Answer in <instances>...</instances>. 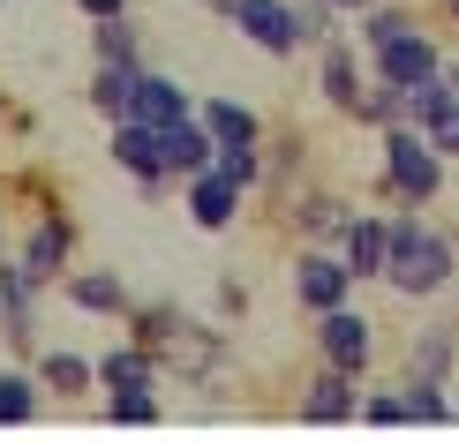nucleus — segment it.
I'll use <instances>...</instances> for the list:
<instances>
[{
	"label": "nucleus",
	"mask_w": 459,
	"mask_h": 443,
	"mask_svg": "<svg viewBox=\"0 0 459 443\" xmlns=\"http://www.w3.org/2000/svg\"><path fill=\"white\" fill-rule=\"evenodd\" d=\"M332 8H369V0H332Z\"/></svg>",
	"instance_id": "nucleus-30"
},
{
	"label": "nucleus",
	"mask_w": 459,
	"mask_h": 443,
	"mask_svg": "<svg viewBox=\"0 0 459 443\" xmlns=\"http://www.w3.org/2000/svg\"><path fill=\"white\" fill-rule=\"evenodd\" d=\"M369 53H377V75H385V83H399V90L445 68V61H437V46H429V38L414 30V23H407V30H392L385 46H369Z\"/></svg>",
	"instance_id": "nucleus-7"
},
{
	"label": "nucleus",
	"mask_w": 459,
	"mask_h": 443,
	"mask_svg": "<svg viewBox=\"0 0 459 443\" xmlns=\"http://www.w3.org/2000/svg\"><path fill=\"white\" fill-rule=\"evenodd\" d=\"M68 218H38V234H30V248H23V271L38 278V285H53V278H61L68 271Z\"/></svg>",
	"instance_id": "nucleus-14"
},
{
	"label": "nucleus",
	"mask_w": 459,
	"mask_h": 443,
	"mask_svg": "<svg viewBox=\"0 0 459 443\" xmlns=\"http://www.w3.org/2000/svg\"><path fill=\"white\" fill-rule=\"evenodd\" d=\"M301 421H316V429H332V421H354V376L324 361V376L301 391Z\"/></svg>",
	"instance_id": "nucleus-12"
},
{
	"label": "nucleus",
	"mask_w": 459,
	"mask_h": 443,
	"mask_svg": "<svg viewBox=\"0 0 459 443\" xmlns=\"http://www.w3.org/2000/svg\"><path fill=\"white\" fill-rule=\"evenodd\" d=\"M113 166H121V173H136L143 188H159V181H166L159 128H143V121H113Z\"/></svg>",
	"instance_id": "nucleus-10"
},
{
	"label": "nucleus",
	"mask_w": 459,
	"mask_h": 443,
	"mask_svg": "<svg viewBox=\"0 0 459 443\" xmlns=\"http://www.w3.org/2000/svg\"><path fill=\"white\" fill-rule=\"evenodd\" d=\"M30 413H38V391H30V376H0V429H23Z\"/></svg>",
	"instance_id": "nucleus-22"
},
{
	"label": "nucleus",
	"mask_w": 459,
	"mask_h": 443,
	"mask_svg": "<svg viewBox=\"0 0 459 443\" xmlns=\"http://www.w3.org/2000/svg\"><path fill=\"white\" fill-rule=\"evenodd\" d=\"M452 15H459V0H452Z\"/></svg>",
	"instance_id": "nucleus-31"
},
{
	"label": "nucleus",
	"mask_w": 459,
	"mask_h": 443,
	"mask_svg": "<svg viewBox=\"0 0 459 443\" xmlns=\"http://www.w3.org/2000/svg\"><path fill=\"white\" fill-rule=\"evenodd\" d=\"M212 8H219L241 38H256L264 53H294V46H301V23H294L286 0H212Z\"/></svg>",
	"instance_id": "nucleus-5"
},
{
	"label": "nucleus",
	"mask_w": 459,
	"mask_h": 443,
	"mask_svg": "<svg viewBox=\"0 0 459 443\" xmlns=\"http://www.w3.org/2000/svg\"><path fill=\"white\" fill-rule=\"evenodd\" d=\"M339 241H347V256H339L347 278H377V271H385V218H361V210H354V218L339 226Z\"/></svg>",
	"instance_id": "nucleus-13"
},
{
	"label": "nucleus",
	"mask_w": 459,
	"mask_h": 443,
	"mask_svg": "<svg viewBox=\"0 0 459 443\" xmlns=\"http://www.w3.org/2000/svg\"><path fill=\"white\" fill-rule=\"evenodd\" d=\"M324 98L339 113H354V98H361V68H354L347 46H324Z\"/></svg>",
	"instance_id": "nucleus-18"
},
{
	"label": "nucleus",
	"mask_w": 459,
	"mask_h": 443,
	"mask_svg": "<svg viewBox=\"0 0 459 443\" xmlns=\"http://www.w3.org/2000/svg\"><path fill=\"white\" fill-rule=\"evenodd\" d=\"M204 128H212V143H219V150H248V143H264L256 113L234 106V98H212V106H204Z\"/></svg>",
	"instance_id": "nucleus-17"
},
{
	"label": "nucleus",
	"mask_w": 459,
	"mask_h": 443,
	"mask_svg": "<svg viewBox=\"0 0 459 443\" xmlns=\"http://www.w3.org/2000/svg\"><path fill=\"white\" fill-rule=\"evenodd\" d=\"M188 90L174 83V75H151V68H136V90H128V113L121 121H143V128H174V121H188Z\"/></svg>",
	"instance_id": "nucleus-6"
},
{
	"label": "nucleus",
	"mask_w": 459,
	"mask_h": 443,
	"mask_svg": "<svg viewBox=\"0 0 459 443\" xmlns=\"http://www.w3.org/2000/svg\"><path fill=\"white\" fill-rule=\"evenodd\" d=\"M61 278H68V301L91 308V316H128V308H136V301H128V285L113 278V271H61Z\"/></svg>",
	"instance_id": "nucleus-15"
},
{
	"label": "nucleus",
	"mask_w": 459,
	"mask_h": 443,
	"mask_svg": "<svg viewBox=\"0 0 459 443\" xmlns=\"http://www.w3.org/2000/svg\"><path fill=\"white\" fill-rule=\"evenodd\" d=\"M113 421H121V429H151V421H159V398L151 391H113Z\"/></svg>",
	"instance_id": "nucleus-24"
},
{
	"label": "nucleus",
	"mask_w": 459,
	"mask_h": 443,
	"mask_svg": "<svg viewBox=\"0 0 459 443\" xmlns=\"http://www.w3.org/2000/svg\"><path fill=\"white\" fill-rule=\"evenodd\" d=\"M316 345H324V361H332V369H347V376H361L369 369V354H377V323L361 316V308H324L316 316Z\"/></svg>",
	"instance_id": "nucleus-4"
},
{
	"label": "nucleus",
	"mask_w": 459,
	"mask_h": 443,
	"mask_svg": "<svg viewBox=\"0 0 459 443\" xmlns=\"http://www.w3.org/2000/svg\"><path fill=\"white\" fill-rule=\"evenodd\" d=\"M75 8H83V15H91V23H106V15H121V8H128V0H75Z\"/></svg>",
	"instance_id": "nucleus-29"
},
{
	"label": "nucleus",
	"mask_w": 459,
	"mask_h": 443,
	"mask_svg": "<svg viewBox=\"0 0 459 443\" xmlns=\"http://www.w3.org/2000/svg\"><path fill=\"white\" fill-rule=\"evenodd\" d=\"M212 150H219V143H212V128H204L196 113H188V121H174V128H159V158H166V173H181V181L212 166Z\"/></svg>",
	"instance_id": "nucleus-11"
},
{
	"label": "nucleus",
	"mask_w": 459,
	"mask_h": 443,
	"mask_svg": "<svg viewBox=\"0 0 459 443\" xmlns=\"http://www.w3.org/2000/svg\"><path fill=\"white\" fill-rule=\"evenodd\" d=\"M99 61H121V68H143V61H136V30H128L121 15H106V23H99Z\"/></svg>",
	"instance_id": "nucleus-23"
},
{
	"label": "nucleus",
	"mask_w": 459,
	"mask_h": 443,
	"mask_svg": "<svg viewBox=\"0 0 459 443\" xmlns=\"http://www.w3.org/2000/svg\"><path fill=\"white\" fill-rule=\"evenodd\" d=\"M385 181H392L399 203H429L445 188V158L429 150V136H414L407 121H392L385 128Z\"/></svg>",
	"instance_id": "nucleus-3"
},
{
	"label": "nucleus",
	"mask_w": 459,
	"mask_h": 443,
	"mask_svg": "<svg viewBox=\"0 0 459 443\" xmlns=\"http://www.w3.org/2000/svg\"><path fill=\"white\" fill-rule=\"evenodd\" d=\"M91 376H99L106 391H151V383H159V361H151L143 345L128 338V345H113V354H106V361H99Z\"/></svg>",
	"instance_id": "nucleus-16"
},
{
	"label": "nucleus",
	"mask_w": 459,
	"mask_h": 443,
	"mask_svg": "<svg viewBox=\"0 0 459 443\" xmlns=\"http://www.w3.org/2000/svg\"><path fill=\"white\" fill-rule=\"evenodd\" d=\"M422 136H429L437 158H459V90H452V98H437V106L422 113Z\"/></svg>",
	"instance_id": "nucleus-21"
},
{
	"label": "nucleus",
	"mask_w": 459,
	"mask_h": 443,
	"mask_svg": "<svg viewBox=\"0 0 459 443\" xmlns=\"http://www.w3.org/2000/svg\"><path fill=\"white\" fill-rule=\"evenodd\" d=\"M234 210H241V181H226L219 166L188 173V218H196L204 234H226V226H234Z\"/></svg>",
	"instance_id": "nucleus-8"
},
{
	"label": "nucleus",
	"mask_w": 459,
	"mask_h": 443,
	"mask_svg": "<svg viewBox=\"0 0 459 443\" xmlns=\"http://www.w3.org/2000/svg\"><path fill=\"white\" fill-rule=\"evenodd\" d=\"M392 30H407V15H399V8H377L369 23H361V38H369V46H385Z\"/></svg>",
	"instance_id": "nucleus-28"
},
{
	"label": "nucleus",
	"mask_w": 459,
	"mask_h": 443,
	"mask_svg": "<svg viewBox=\"0 0 459 443\" xmlns=\"http://www.w3.org/2000/svg\"><path fill=\"white\" fill-rule=\"evenodd\" d=\"M38 383H46L53 398H75V391H91V361H75V354H46V361H38Z\"/></svg>",
	"instance_id": "nucleus-20"
},
{
	"label": "nucleus",
	"mask_w": 459,
	"mask_h": 443,
	"mask_svg": "<svg viewBox=\"0 0 459 443\" xmlns=\"http://www.w3.org/2000/svg\"><path fill=\"white\" fill-rule=\"evenodd\" d=\"M347 294H354V278H347V263H339V256H316V248H309V256L294 263V301L301 308H316V316H324V308H339Z\"/></svg>",
	"instance_id": "nucleus-9"
},
{
	"label": "nucleus",
	"mask_w": 459,
	"mask_h": 443,
	"mask_svg": "<svg viewBox=\"0 0 459 443\" xmlns=\"http://www.w3.org/2000/svg\"><path fill=\"white\" fill-rule=\"evenodd\" d=\"M354 413L369 421V429H399V421H407V398H399V391H377V398H354Z\"/></svg>",
	"instance_id": "nucleus-25"
},
{
	"label": "nucleus",
	"mask_w": 459,
	"mask_h": 443,
	"mask_svg": "<svg viewBox=\"0 0 459 443\" xmlns=\"http://www.w3.org/2000/svg\"><path fill=\"white\" fill-rule=\"evenodd\" d=\"M128 316H136V345L159 361V369H174V376H196L204 383L226 361V338L204 331V323L181 316V308H128Z\"/></svg>",
	"instance_id": "nucleus-1"
},
{
	"label": "nucleus",
	"mask_w": 459,
	"mask_h": 443,
	"mask_svg": "<svg viewBox=\"0 0 459 443\" xmlns=\"http://www.w3.org/2000/svg\"><path fill=\"white\" fill-rule=\"evenodd\" d=\"M212 166L226 173V181H241V188H256V143H248V150H212Z\"/></svg>",
	"instance_id": "nucleus-27"
},
{
	"label": "nucleus",
	"mask_w": 459,
	"mask_h": 443,
	"mask_svg": "<svg viewBox=\"0 0 459 443\" xmlns=\"http://www.w3.org/2000/svg\"><path fill=\"white\" fill-rule=\"evenodd\" d=\"M128 90H136V68H121V61H99V83H91V106H99L106 121H121V113H128Z\"/></svg>",
	"instance_id": "nucleus-19"
},
{
	"label": "nucleus",
	"mask_w": 459,
	"mask_h": 443,
	"mask_svg": "<svg viewBox=\"0 0 459 443\" xmlns=\"http://www.w3.org/2000/svg\"><path fill=\"white\" fill-rule=\"evenodd\" d=\"M392 285V294H437V285L452 278V241H437L422 218H392L385 226V271H377Z\"/></svg>",
	"instance_id": "nucleus-2"
},
{
	"label": "nucleus",
	"mask_w": 459,
	"mask_h": 443,
	"mask_svg": "<svg viewBox=\"0 0 459 443\" xmlns=\"http://www.w3.org/2000/svg\"><path fill=\"white\" fill-rule=\"evenodd\" d=\"M347 218H354V210L332 203V196H309V203H301V226H309V234H339Z\"/></svg>",
	"instance_id": "nucleus-26"
}]
</instances>
